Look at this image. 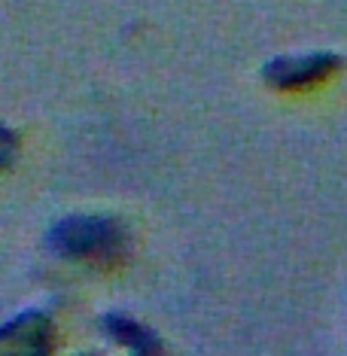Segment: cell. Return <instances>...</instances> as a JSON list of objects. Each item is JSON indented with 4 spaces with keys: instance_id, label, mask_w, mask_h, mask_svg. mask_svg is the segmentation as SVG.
I'll return each instance as SVG.
<instances>
[{
    "instance_id": "obj_1",
    "label": "cell",
    "mask_w": 347,
    "mask_h": 356,
    "mask_svg": "<svg viewBox=\"0 0 347 356\" xmlns=\"http://www.w3.org/2000/svg\"><path fill=\"white\" fill-rule=\"evenodd\" d=\"M49 244L64 256H95L116 244V225L107 220H79V216L61 220L49 232Z\"/></svg>"
},
{
    "instance_id": "obj_3",
    "label": "cell",
    "mask_w": 347,
    "mask_h": 356,
    "mask_svg": "<svg viewBox=\"0 0 347 356\" xmlns=\"http://www.w3.org/2000/svg\"><path fill=\"white\" fill-rule=\"evenodd\" d=\"M19 152V137H15L6 125H0V168H10Z\"/></svg>"
},
{
    "instance_id": "obj_2",
    "label": "cell",
    "mask_w": 347,
    "mask_h": 356,
    "mask_svg": "<svg viewBox=\"0 0 347 356\" xmlns=\"http://www.w3.org/2000/svg\"><path fill=\"white\" fill-rule=\"evenodd\" d=\"M43 323L34 317H19L0 329V356H46Z\"/></svg>"
}]
</instances>
